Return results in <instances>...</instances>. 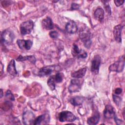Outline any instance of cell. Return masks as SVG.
Segmentation results:
<instances>
[{"label": "cell", "instance_id": "obj_1", "mask_svg": "<svg viewBox=\"0 0 125 125\" xmlns=\"http://www.w3.org/2000/svg\"><path fill=\"white\" fill-rule=\"evenodd\" d=\"M79 37L81 41L83 42L85 47L89 48L91 44L90 39V32L87 27H84L81 29L79 33Z\"/></svg>", "mask_w": 125, "mask_h": 125}, {"label": "cell", "instance_id": "obj_2", "mask_svg": "<svg viewBox=\"0 0 125 125\" xmlns=\"http://www.w3.org/2000/svg\"><path fill=\"white\" fill-rule=\"evenodd\" d=\"M125 67V58L124 55L120 57L119 60L113 64H111L109 67L110 71H114L116 72H122Z\"/></svg>", "mask_w": 125, "mask_h": 125}, {"label": "cell", "instance_id": "obj_3", "mask_svg": "<svg viewBox=\"0 0 125 125\" xmlns=\"http://www.w3.org/2000/svg\"><path fill=\"white\" fill-rule=\"evenodd\" d=\"M14 37V34L12 31L9 29H6L1 33V40L3 44L10 45L12 43Z\"/></svg>", "mask_w": 125, "mask_h": 125}, {"label": "cell", "instance_id": "obj_4", "mask_svg": "<svg viewBox=\"0 0 125 125\" xmlns=\"http://www.w3.org/2000/svg\"><path fill=\"white\" fill-rule=\"evenodd\" d=\"M34 23L32 21L29 20L24 21L20 25V31L22 35L30 34L33 30Z\"/></svg>", "mask_w": 125, "mask_h": 125}, {"label": "cell", "instance_id": "obj_5", "mask_svg": "<svg viewBox=\"0 0 125 125\" xmlns=\"http://www.w3.org/2000/svg\"><path fill=\"white\" fill-rule=\"evenodd\" d=\"M59 119L61 122H72L76 120V117L72 112L68 111H63L60 113Z\"/></svg>", "mask_w": 125, "mask_h": 125}, {"label": "cell", "instance_id": "obj_6", "mask_svg": "<svg viewBox=\"0 0 125 125\" xmlns=\"http://www.w3.org/2000/svg\"><path fill=\"white\" fill-rule=\"evenodd\" d=\"M101 63V58L98 55H95L91 62V71L94 74H97L99 72L100 66Z\"/></svg>", "mask_w": 125, "mask_h": 125}, {"label": "cell", "instance_id": "obj_7", "mask_svg": "<svg viewBox=\"0 0 125 125\" xmlns=\"http://www.w3.org/2000/svg\"><path fill=\"white\" fill-rule=\"evenodd\" d=\"M72 54L73 57H77V58L84 59L87 56V53L84 50L80 49L78 46L75 44H74L73 45Z\"/></svg>", "mask_w": 125, "mask_h": 125}, {"label": "cell", "instance_id": "obj_8", "mask_svg": "<svg viewBox=\"0 0 125 125\" xmlns=\"http://www.w3.org/2000/svg\"><path fill=\"white\" fill-rule=\"evenodd\" d=\"M35 119V115L31 111H27L23 114L22 120L24 125L33 124Z\"/></svg>", "mask_w": 125, "mask_h": 125}, {"label": "cell", "instance_id": "obj_9", "mask_svg": "<svg viewBox=\"0 0 125 125\" xmlns=\"http://www.w3.org/2000/svg\"><path fill=\"white\" fill-rule=\"evenodd\" d=\"M81 84L82 83L80 80L76 79L72 80L68 87V90L69 92L73 93L79 91L81 89Z\"/></svg>", "mask_w": 125, "mask_h": 125}, {"label": "cell", "instance_id": "obj_10", "mask_svg": "<svg viewBox=\"0 0 125 125\" xmlns=\"http://www.w3.org/2000/svg\"><path fill=\"white\" fill-rule=\"evenodd\" d=\"M17 43L20 49L26 50H29L33 44L32 42L29 40H18L17 41Z\"/></svg>", "mask_w": 125, "mask_h": 125}, {"label": "cell", "instance_id": "obj_11", "mask_svg": "<svg viewBox=\"0 0 125 125\" xmlns=\"http://www.w3.org/2000/svg\"><path fill=\"white\" fill-rule=\"evenodd\" d=\"M104 116L105 118H114L115 116V110L111 105H106L104 111Z\"/></svg>", "mask_w": 125, "mask_h": 125}, {"label": "cell", "instance_id": "obj_12", "mask_svg": "<svg viewBox=\"0 0 125 125\" xmlns=\"http://www.w3.org/2000/svg\"><path fill=\"white\" fill-rule=\"evenodd\" d=\"M123 28V26L119 24L116 25L113 29V35L115 40L119 42L120 43L122 42V37H121V32L122 29Z\"/></svg>", "mask_w": 125, "mask_h": 125}, {"label": "cell", "instance_id": "obj_13", "mask_svg": "<svg viewBox=\"0 0 125 125\" xmlns=\"http://www.w3.org/2000/svg\"><path fill=\"white\" fill-rule=\"evenodd\" d=\"M49 116L47 114H44L41 115L35 119L33 124L35 125H42V124H48L47 122L49 121Z\"/></svg>", "mask_w": 125, "mask_h": 125}, {"label": "cell", "instance_id": "obj_14", "mask_svg": "<svg viewBox=\"0 0 125 125\" xmlns=\"http://www.w3.org/2000/svg\"><path fill=\"white\" fill-rule=\"evenodd\" d=\"M55 65H49L41 68L38 72V75L40 76H44L51 74L55 69Z\"/></svg>", "mask_w": 125, "mask_h": 125}, {"label": "cell", "instance_id": "obj_15", "mask_svg": "<svg viewBox=\"0 0 125 125\" xmlns=\"http://www.w3.org/2000/svg\"><path fill=\"white\" fill-rule=\"evenodd\" d=\"M66 31L70 34L76 33L78 30V27L76 23L73 21H69L65 25Z\"/></svg>", "mask_w": 125, "mask_h": 125}, {"label": "cell", "instance_id": "obj_16", "mask_svg": "<svg viewBox=\"0 0 125 125\" xmlns=\"http://www.w3.org/2000/svg\"><path fill=\"white\" fill-rule=\"evenodd\" d=\"M42 27L46 30H51L54 27L53 21L49 17H46L42 20Z\"/></svg>", "mask_w": 125, "mask_h": 125}, {"label": "cell", "instance_id": "obj_17", "mask_svg": "<svg viewBox=\"0 0 125 125\" xmlns=\"http://www.w3.org/2000/svg\"><path fill=\"white\" fill-rule=\"evenodd\" d=\"M7 72L11 75L15 76L17 75V71L16 68L15 62L14 60H12L9 63L7 66Z\"/></svg>", "mask_w": 125, "mask_h": 125}, {"label": "cell", "instance_id": "obj_18", "mask_svg": "<svg viewBox=\"0 0 125 125\" xmlns=\"http://www.w3.org/2000/svg\"><path fill=\"white\" fill-rule=\"evenodd\" d=\"M104 10L102 8H98L95 11L94 16L97 20L101 22L104 18Z\"/></svg>", "mask_w": 125, "mask_h": 125}, {"label": "cell", "instance_id": "obj_19", "mask_svg": "<svg viewBox=\"0 0 125 125\" xmlns=\"http://www.w3.org/2000/svg\"><path fill=\"white\" fill-rule=\"evenodd\" d=\"M86 72V68H81L76 71H74L71 74V76L73 78H83Z\"/></svg>", "mask_w": 125, "mask_h": 125}, {"label": "cell", "instance_id": "obj_20", "mask_svg": "<svg viewBox=\"0 0 125 125\" xmlns=\"http://www.w3.org/2000/svg\"><path fill=\"white\" fill-rule=\"evenodd\" d=\"M84 99L81 96H75L72 98L70 100V103L74 106H78L82 104Z\"/></svg>", "mask_w": 125, "mask_h": 125}, {"label": "cell", "instance_id": "obj_21", "mask_svg": "<svg viewBox=\"0 0 125 125\" xmlns=\"http://www.w3.org/2000/svg\"><path fill=\"white\" fill-rule=\"evenodd\" d=\"M100 120V114L98 112H96L93 116L87 119V122L89 125H96L98 123Z\"/></svg>", "mask_w": 125, "mask_h": 125}, {"label": "cell", "instance_id": "obj_22", "mask_svg": "<svg viewBox=\"0 0 125 125\" xmlns=\"http://www.w3.org/2000/svg\"><path fill=\"white\" fill-rule=\"evenodd\" d=\"M26 60H29L30 62H32L33 63H34L36 62L35 58L33 56H24L22 57L21 55H20L17 59V61H25Z\"/></svg>", "mask_w": 125, "mask_h": 125}, {"label": "cell", "instance_id": "obj_23", "mask_svg": "<svg viewBox=\"0 0 125 125\" xmlns=\"http://www.w3.org/2000/svg\"><path fill=\"white\" fill-rule=\"evenodd\" d=\"M55 80L54 76H51L47 81V84L51 90H54L55 89Z\"/></svg>", "mask_w": 125, "mask_h": 125}, {"label": "cell", "instance_id": "obj_24", "mask_svg": "<svg viewBox=\"0 0 125 125\" xmlns=\"http://www.w3.org/2000/svg\"><path fill=\"white\" fill-rule=\"evenodd\" d=\"M63 78V74L62 73H57L54 76V79L56 83H61L62 82Z\"/></svg>", "mask_w": 125, "mask_h": 125}, {"label": "cell", "instance_id": "obj_25", "mask_svg": "<svg viewBox=\"0 0 125 125\" xmlns=\"http://www.w3.org/2000/svg\"><path fill=\"white\" fill-rule=\"evenodd\" d=\"M5 97L8 100H10L11 101H14L15 100L14 95L12 94V93L9 90H8L6 91V94H5Z\"/></svg>", "mask_w": 125, "mask_h": 125}, {"label": "cell", "instance_id": "obj_26", "mask_svg": "<svg viewBox=\"0 0 125 125\" xmlns=\"http://www.w3.org/2000/svg\"><path fill=\"white\" fill-rule=\"evenodd\" d=\"M113 100L114 101V103L118 106L119 105V104L121 103V101H122V99H121V98L120 97H119V96H118L117 95H113Z\"/></svg>", "mask_w": 125, "mask_h": 125}, {"label": "cell", "instance_id": "obj_27", "mask_svg": "<svg viewBox=\"0 0 125 125\" xmlns=\"http://www.w3.org/2000/svg\"><path fill=\"white\" fill-rule=\"evenodd\" d=\"M49 36L51 38H53V39H56L57 38L58 36H59V34L56 31H51L49 32Z\"/></svg>", "mask_w": 125, "mask_h": 125}, {"label": "cell", "instance_id": "obj_28", "mask_svg": "<svg viewBox=\"0 0 125 125\" xmlns=\"http://www.w3.org/2000/svg\"><path fill=\"white\" fill-rule=\"evenodd\" d=\"M80 7V5L76 3H72L71 5V10H76L78 9Z\"/></svg>", "mask_w": 125, "mask_h": 125}, {"label": "cell", "instance_id": "obj_29", "mask_svg": "<svg viewBox=\"0 0 125 125\" xmlns=\"http://www.w3.org/2000/svg\"><path fill=\"white\" fill-rule=\"evenodd\" d=\"M114 120H115V122H116V124L117 125H122V124H124V122L120 119H119L117 117H116L115 116V117H114Z\"/></svg>", "mask_w": 125, "mask_h": 125}, {"label": "cell", "instance_id": "obj_30", "mask_svg": "<svg viewBox=\"0 0 125 125\" xmlns=\"http://www.w3.org/2000/svg\"><path fill=\"white\" fill-rule=\"evenodd\" d=\"M124 0H114V3L115 4V5L117 6H120L121 5H122L123 4V3L124 2Z\"/></svg>", "mask_w": 125, "mask_h": 125}, {"label": "cell", "instance_id": "obj_31", "mask_svg": "<svg viewBox=\"0 0 125 125\" xmlns=\"http://www.w3.org/2000/svg\"><path fill=\"white\" fill-rule=\"evenodd\" d=\"M122 92V89L121 88H117L115 90V93L117 95L120 94Z\"/></svg>", "mask_w": 125, "mask_h": 125}, {"label": "cell", "instance_id": "obj_32", "mask_svg": "<svg viewBox=\"0 0 125 125\" xmlns=\"http://www.w3.org/2000/svg\"><path fill=\"white\" fill-rule=\"evenodd\" d=\"M0 92H1V93H1V94H0V97L1 98V97H2V95H3V92H2V90L1 89H0Z\"/></svg>", "mask_w": 125, "mask_h": 125}]
</instances>
